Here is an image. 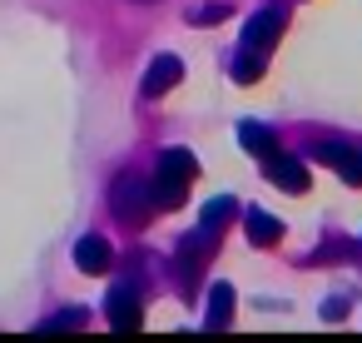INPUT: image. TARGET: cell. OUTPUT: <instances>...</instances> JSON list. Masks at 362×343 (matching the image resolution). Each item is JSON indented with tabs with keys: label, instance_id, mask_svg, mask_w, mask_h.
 I'll return each instance as SVG.
<instances>
[{
	"label": "cell",
	"instance_id": "cell-4",
	"mask_svg": "<svg viewBox=\"0 0 362 343\" xmlns=\"http://www.w3.org/2000/svg\"><path fill=\"white\" fill-rule=\"evenodd\" d=\"M105 313H110V323H115L119 333H134V328L144 323V308H139L134 283H115V288H110V298H105Z\"/></svg>",
	"mask_w": 362,
	"mask_h": 343
},
{
	"label": "cell",
	"instance_id": "cell-5",
	"mask_svg": "<svg viewBox=\"0 0 362 343\" xmlns=\"http://www.w3.org/2000/svg\"><path fill=\"white\" fill-rule=\"evenodd\" d=\"M263 179H268V184H278V189H288V194H303V189H308V169H303L298 159L278 154V150L263 159Z\"/></svg>",
	"mask_w": 362,
	"mask_h": 343
},
{
	"label": "cell",
	"instance_id": "cell-13",
	"mask_svg": "<svg viewBox=\"0 0 362 343\" xmlns=\"http://www.w3.org/2000/svg\"><path fill=\"white\" fill-rule=\"evenodd\" d=\"M233 214H238V199H223V194H218V199H209V209H204V219H199V229H209V234H218V229H223V224H228Z\"/></svg>",
	"mask_w": 362,
	"mask_h": 343
},
{
	"label": "cell",
	"instance_id": "cell-16",
	"mask_svg": "<svg viewBox=\"0 0 362 343\" xmlns=\"http://www.w3.org/2000/svg\"><path fill=\"white\" fill-rule=\"evenodd\" d=\"M85 323V308H65V313H55L50 323H40V333H70V328H80Z\"/></svg>",
	"mask_w": 362,
	"mask_h": 343
},
{
	"label": "cell",
	"instance_id": "cell-3",
	"mask_svg": "<svg viewBox=\"0 0 362 343\" xmlns=\"http://www.w3.org/2000/svg\"><path fill=\"white\" fill-rule=\"evenodd\" d=\"M283 26H288V16L278 11V6H263L248 26H243V35H238V50H248V55H268L273 50V40L283 35Z\"/></svg>",
	"mask_w": 362,
	"mask_h": 343
},
{
	"label": "cell",
	"instance_id": "cell-15",
	"mask_svg": "<svg viewBox=\"0 0 362 343\" xmlns=\"http://www.w3.org/2000/svg\"><path fill=\"white\" fill-rule=\"evenodd\" d=\"M233 16V6H223V0H209L204 11H189V26H218V21H228Z\"/></svg>",
	"mask_w": 362,
	"mask_h": 343
},
{
	"label": "cell",
	"instance_id": "cell-6",
	"mask_svg": "<svg viewBox=\"0 0 362 343\" xmlns=\"http://www.w3.org/2000/svg\"><path fill=\"white\" fill-rule=\"evenodd\" d=\"M179 80H184L179 55H154V65L144 70V95H149V100H159V95H169Z\"/></svg>",
	"mask_w": 362,
	"mask_h": 343
},
{
	"label": "cell",
	"instance_id": "cell-11",
	"mask_svg": "<svg viewBox=\"0 0 362 343\" xmlns=\"http://www.w3.org/2000/svg\"><path fill=\"white\" fill-rule=\"evenodd\" d=\"M209 239H214L209 229H199V234H184V239H179V274H194V269L209 259V249H214Z\"/></svg>",
	"mask_w": 362,
	"mask_h": 343
},
{
	"label": "cell",
	"instance_id": "cell-7",
	"mask_svg": "<svg viewBox=\"0 0 362 343\" xmlns=\"http://www.w3.org/2000/svg\"><path fill=\"white\" fill-rule=\"evenodd\" d=\"M317 159L332 164L347 184H362V150H352V145H317Z\"/></svg>",
	"mask_w": 362,
	"mask_h": 343
},
{
	"label": "cell",
	"instance_id": "cell-14",
	"mask_svg": "<svg viewBox=\"0 0 362 343\" xmlns=\"http://www.w3.org/2000/svg\"><path fill=\"white\" fill-rule=\"evenodd\" d=\"M228 70H233V80H238V85H253V80L263 75V55H248V50H238Z\"/></svg>",
	"mask_w": 362,
	"mask_h": 343
},
{
	"label": "cell",
	"instance_id": "cell-1",
	"mask_svg": "<svg viewBox=\"0 0 362 343\" xmlns=\"http://www.w3.org/2000/svg\"><path fill=\"white\" fill-rule=\"evenodd\" d=\"M189 179H194V154L189 150H164L159 164H154V179H149L154 184V204L159 209H179Z\"/></svg>",
	"mask_w": 362,
	"mask_h": 343
},
{
	"label": "cell",
	"instance_id": "cell-9",
	"mask_svg": "<svg viewBox=\"0 0 362 343\" xmlns=\"http://www.w3.org/2000/svg\"><path fill=\"white\" fill-rule=\"evenodd\" d=\"M248 244H258V249H268V244H278L283 239V219L278 214H268V209H248Z\"/></svg>",
	"mask_w": 362,
	"mask_h": 343
},
{
	"label": "cell",
	"instance_id": "cell-2",
	"mask_svg": "<svg viewBox=\"0 0 362 343\" xmlns=\"http://www.w3.org/2000/svg\"><path fill=\"white\" fill-rule=\"evenodd\" d=\"M110 199H115V214H119L124 224H144L149 209H154V184L139 179V174H119V184H115Z\"/></svg>",
	"mask_w": 362,
	"mask_h": 343
},
{
	"label": "cell",
	"instance_id": "cell-12",
	"mask_svg": "<svg viewBox=\"0 0 362 343\" xmlns=\"http://www.w3.org/2000/svg\"><path fill=\"white\" fill-rule=\"evenodd\" d=\"M238 145H243L248 154H258V159H268V154L278 150V145H273V130L258 125V120H243V125H238Z\"/></svg>",
	"mask_w": 362,
	"mask_h": 343
},
{
	"label": "cell",
	"instance_id": "cell-10",
	"mask_svg": "<svg viewBox=\"0 0 362 343\" xmlns=\"http://www.w3.org/2000/svg\"><path fill=\"white\" fill-rule=\"evenodd\" d=\"M75 269H80V274H105V269H110V244H105L100 234L80 239V244H75Z\"/></svg>",
	"mask_w": 362,
	"mask_h": 343
},
{
	"label": "cell",
	"instance_id": "cell-8",
	"mask_svg": "<svg viewBox=\"0 0 362 343\" xmlns=\"http://www.w3.org/2000/svg\"><path fill=\"white\" fill-rule=\"evenodd\" d=\"M233 303H238V293H233V283H214L209 288V313H204V328H228V318H233Z\"/></svg>",
	"mask_w": 362,
	"mask_h": 343
}]
</instances>
